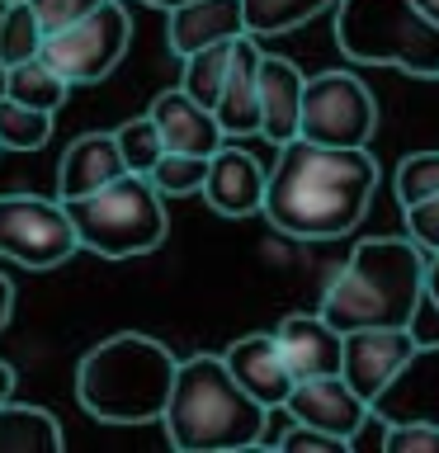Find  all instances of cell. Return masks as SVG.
Instances as JSON below:
<instances>
[{"instance_id":"2","label":"cell","mask_w":439,"mask_h":453,"mask_svg":"<svg viewBox=\"0 0 439 453\" xmlns=\"http://www.w3.org/2000/svg\"><path fill=\"white\" fill-rule=\"evenodd\" d=\"M425 255L411 236H374L350 250L340 274L326 283L321 317L340 335L359 326H416L425 303Z\"/></svg>"},{"instance_id":"16","label":"cell","mask_w":439,"mask_h":453,"mask_svg":"<svg viewBox=\"0 0 439 453\" xmlns=\"http://www.w3.org/2000/svg\"><path fill=\"white\" fill-rule=\"evenodd\" d=\"M170 24H166V38H170V52L175 57H189L198 48H212V42H232L246 28V5L241 0H184V5L166 10Z\"/></svg>"},{"instance_id":"5","label":"cell","mask_w":439,"mask_h":453,"mask_svg":"<svg viewBox=\"0 0 439 453\" xmlns=\"http://www.w3.org/2000/svg\"><path fill=\"white\" fill-rule=\"evenodd\" d=\"M335 48L364 66H397L416 81H439V24L416 0H335Z\"/></svg>"},{"instance_id":"11","label":"cell","mask_w":439,"mask_h":453,"mask_svg":"<svg viewBox=\"0 0 439 453\" xmlns=\"http://www.w3.org/2000/svg\"><path fill=\"white\" fill-rule=\"evenodd\" d=\"M368 416H378L382 425H402V420L439 425V340H430V345L416 340L406 364L368 402Z\"/></svg>"},{"instance_id":"33","label":"cell","mask_w":439,"mask_h":453,"mask_svg":"<svg viewBox=\"0 0 439 453\" xmlns=\"http://www.w3.org/2000/svg\"><path fill=\"white\" fill-rule=\"evenodd\" d=\"M28 5L38 10L42 28H57V24H71V19H81V14H90L95 5H104V0H28Z\"/></svg>"},{"instance_id":"28","label":"cell","mask_w":439,"mask_h":453,"mask_svg":"<svg viewBox=\"0 0 439 453\" xmlns=\"http://www.w3.org/2000/svg\"><path fill=\"white\" fill-rule=\"evenodd\" d=\"M113 142H119V156H123V165L133 170V175H151V165L161 161V151H166L161 127L151 123V113L119 123L113 127Z\"/></svg>"},{"instance_id":"25","label":"cell","mask_w":439,"mask_h":453,"mask_svg":"<svg viewBox=\"0 0 439 453\" xmlns=\"http://www.w3.org/2000/svg\"><path fill=\"white\" fill-rule=\"evenodd\" d=\"M236 42V38H232ZM232 42H212V48H198L189 57H180L184 62V76H180V90L198 99L204 109L218 104L222 95V76H227V57H232Z\"/></svg>"},{"instance_id":"15","label":"cell","mask_w":439,"mask_h":453,"mask_svg":"<svg viewBox=\"0 0 439 453\" xmlns=\"http://www.w3.org/2000/svg\"><path fill=\"white\" fill-rule=\"evenodd\" d=\"M222 364L232 368V378L265 411H279L283 396L293 392V373H289V364H283V349H279L274 331H250V335L232 340L227 354H222Z\"/></svg>"},{"instance_id":"8","label":"cell","mask_w":439,"mask_h":453,"mask_svg":"<svg viewBox=\"0 0 439 453\" xmlns=\"http://www.w3.org/2000/svg\"><path fill=\"white\" fill-rule=\"evenodd\" d=\"M297 137L321 142V147H374L378 95L354 71H317V76H303Z\"/></svg>"},{"instance_id":"23","label":"cell","mask_w":439,"mask_h":453,"mask_svg":"<svg viewBox=\"0 0 439 453\" xmlns=\"http://www.w3.org/2000/svg\"><path fill=\"white\" fill-rule=\"evenodd\" d=\"M246 5V28L255 38H279L317 19L321 10H331L335 0H241Z\"/></svg>"},{"instance_id":"14","label":"cell","mask_w":439,"mask_h":453,"mask_svg":"<svg viewBox=\"0 0 439 453\" xmlns=\"http://www.w3.org/2000/svg\"><path fill=\"white\" fill-rule=\"evenodd\" d=\"M198 198L218 212V218H250L260 212L265 203V165L255 151H241V147H222L208 156V175H204V189Z\"/></svg>"},{"instance_id":"3","label":"cell","mask_w":439,"mask_h":453,"mask_svg":"<svg viewBox=\"0 0 439 453\" xmlns=\"http://www.w3.org/2000/svg\"><path fill=\"white\" fill-rule=\"evenodd\" d=\"M161 425L180 453H232L265 444L269 411L232 378L222 354H194L175 368Z\"/></svg>"},{"instance_id":"26","label":"cell","mask_w":439,"mask_h":453,"mask_svg":"<svg viewBox=\"0 0 439 453\" xmlns=\"http://www.w3.org/2000/svg\"><path fill=\"white\" fill-rule=\"evenodd\" d=\"M52 137V113L0 95V151H38Z\"/></svg>"},{"instance_id":"19","label":"cell","mask_w":439,"mask_h":453,"mask_svg":"<svg viewBox=\"0 0 439 453\" xmlns=\"http://www.w3.org/2000/svg\"><path fill=\"white\" fill-rule=\"evenodd\" d=\"M123 156L113 133H81L71 147L62 151V165H57V198L71 203V198H85L95 189H104L109 180L123 175Z\"/></svg>"},{"instance_id":"27","label":"cell","mask_w":439,"mask_h":453,"mask_svg":"<svg viewBox=\"0 0 439 453\" xmlns=\"http://www.w3.org/2000/svg\"><path fill=\"white\" fill-rule=\"evenodd\" d=\"M208 175V156H184V151H161V161L151 165V184L161 198H194L204 189Z\"/></svg>"},{"instance_id":"18","label":"cell","mask_w":439,"mask_h":453,"mask_svg":"<svg viewBox=\"0 0 439 453\" xmlns=\"http://www.w3.org/2000/svg\"><path fill=\"white\" fill-rule=\"evenodd\" d=\"M151 123L161 127V142L166 151H184V156H212L222 147V127L212 119V109H204L198 99H189L175 85V90H161L151 99Z\"/></svg>"},{"instance_id":"32","label":"cell","mask_w":439,"mask_h":453,"mask_svg":"<svg viewBox=\"0 0 439 453\" xmlns=\"http://www.w3.org/2000/svg\"><path fill=\"white\" fill-rule=\"evenodd\" d=\"M279 449H283V453H345L350 439L326 434V430H312V425H297V420H293V430L279 434Z\"/></svg>"},{"instance_id":"21","label":"cell","mask_w":439,"mask_h":453,"mask_svg":"<svg viewBox=\"0 0 439 453\" xmlns=\"http://www.w3.org/2000/svg\"><path fill=\"white\" fill-rule=\"evenodd\" d=\"M62 449V425L52 411L24 406V402H0V453H57Z\"/></svg>"},{"instance_id":"38","label":"cell","mask_w":439,"mask_h":453,"mask_svg":"<svg viewBox=\"0 0 439 453\" xmlns=\"http://www.w3.org/2000/svg\"><path fill=\"white\" fill-rule=\"evenodd\" d=\"M142 5H151V10H175V5H184V0H142Z\"/></svg>"},{"instance_id":"10","label":"cell","mask_w":439,"mask_h":453,"mask_svg":"<svg viewBox=\"0 0 439 453\" xmlns=\"http://www.w3.org/2000/svg\"><path fill=\"white\" fill-rule=\"evenodd\" d=\"M411 349H416L411 326H359V331H345L340 335V378L364 402H374L388 388V378L406 364Z\"/></svg>"},{"instance_id":"30","label":"cell","mask_w":439,"mask_h":453,"mask_svg":"<svg viewBox=\"0 0 439 453\" xmlns=\"http://www.w3.org/2000/svg\"><path fill=\"white\" fill-rule=\"evenodd\" d=\"M382 449L388 453H439V425H420V420L388 425Z\"/></svg>"},{"instance_id":"1","label":"cell","mask_w":439,"mask_h":453,"mask_svg":"<svg viewBox=\"0 0 439 453\" xmlns=\"http://www.w3.org/2000/svg\"><path fill=\"white\" fill-rule=\"evenodd\" d=\"M378 194V161L368 147H321L307 137H289L274 147V165L265 170L269 226L297 241H335L364 222Z\"/></svg>"},{"instance_id":"22","label":"cell","mask_w":439,"mask_h":453,"mask_svg":"<svg viewBox=\"0 0 439 453\" xmlns=\"http://www.w3.org/2000/svg\"><path fill=\"white\" fill-rule=\"evenodd\" d=\"M0 76H5V90H0V95L19 99V104H28V109H42V113H57V109L66 104V95H71V85L57 76L42 57L14 62V66L0 71Z\"/></svg>"},{"instance_id":"20","label":"cell","mask_w":439,"mask_h":453,"mask_svg":"<svg viewBox=\"0 0 439 453\" xmlns=\"http://www.w3.org/2000/svg\"><path fill=\"white\" fill-rule=\"evenodd\" d=\"M260 133L274 142L297 137V109H303V71L289 57L265 52L260 57Z\"/></svg>"},{"instance_id":"17","label":"cell","mask_w":439,"mask_h":453,"mask_svg":"<svg viewBox=\"0 0 439 453\" xmlns=\"http://www.w3.org/2000/svg\"><path fill=\"white\" fill-rule=\"evenodd\" d=\"M274 340L283 349V364H289L293 382L340 373V331L321 311H293V317H283Z\"/></svg>"},{"instance_id":"35","label":"cell","mask_w":439,"mask_h":453,"mask_svg":"<svg viewBox=\"0 0 439 453\" xmlns=\"http://www.w3.org/2000/svg\"><path fill=\"white\" fill-rule=\"evenodd\" d=\"M10 311H14V283L0 274V331L10 326Z\"/></svg>"},{"instance_id":"34","label":"cell","mask_w":439,"mask_h":453,"mask_svg":"<svg viewBox=\"0 0 439 453\" xmlns=\"http://www.w3.org/2000/svg\"><path fill=\"white\" fill-rule=\"evenodd\" d=\"M425 297H430V303L439 307V250L430 255V260H425Z\"/></svg>"},{"instance_id":"9","label":"cell","mask_w":439,"mask_h":453,"mask_svg":"<svg viewBox=\"0 0 439 453\" xmlns=\"http://www.w3.org/2000/svg\"><path fill=\"white\" fill-rule=\"evenodd\" d=\"M76 226L62 198L0 194V260L19 269H57L76 255Z\"/></svg>"},{"instance_id":"7","label":"cell","mask_w":439,"mask_h":453,"mask_svg":"<svg viewBox=\"0 0 439 453\" xmlns=\"http://www.w3.org/2000/svg\"><path fill=\"white\" fill-rule=\"evenodd\" d=\"M127 42H133V19H127V10L119 0H104L90 14H81V19L48 28L38 57L66 85H99L123 62Z\"/></svg>"},{"instance_id":"37","label":"cell","mask_w":439,"mask_h":453,"mask_svg":"<svg viewBox=\"0 0 439 453\" xmlns=\"http://www.w3.org/2000/svg\"><path fill=\"white\" fill-rule=\"evenodd\" d=\"M416 10H420V14H430V19L439 24V0H416Z\"/></svg>"},{"instance_id":"24","label":"cell","mask_w":439,"mask_h":453,"mask_svg":"<svg viewBox=\"0 0 439 453\" xmlns=\"http://www.w3.org/2000/svg\"><path fill=\"white\" fill-rule=\"evenodd\" d=\"M42 19L38 10L28 5V0H10V5H0V71L14 66V62H28V57H38L42 48Z\"/></svg>"},{"instance_id":"13","label":"cell","mask_w":439,"mask_h":453,"mask_svg":"<svg viewBox=\"0 0 439 453\" xmlns=\"http://www.w3.org/2000/svg\"><path fill=\"white\" fill-rule=\"evenodd\" d=\"M260 57L265 42L255 34H241L232 42V57H227V76H222V95L212 104V119H218L222 137H255L260 133Z\"/></svg>"},{"instance_id":"4","label":"cell","mask_w":439,"mask_h":453,"mask_svg":"<svg viewBox=\"0 0 439 453\" xmlns=\"http://www.w3.org/2000/svg\"><path fill=\"white\" fill-rule=\"evenodd\" d=\"M180 359L166 340L119 331L85 349L76 364V402L99 425H151L166 416Z\"/></svg>"},{"instance_id":"31","label":"cell","mask_w":439,"mask_h":453,"mask_svg":"<svg viewBox=\"0 0 439 453\" xmlns=\"http://www.w3.org/2000/svg\"><path fill=\"white\" fill-rule=\"evenodd\" d=\"M402 218H406V236L416 241L425 255H435V250H439V194H435V198H420V203H411V208H402Z\"/></svg>"},{"instance_id":"12","label":"cell","mask_w":439,"mask_h":453,"mask_svg":"<svg viewBox=\"0 0 439 453\" xmlns=\"http://www.w3.org/2000/svg\"><path fill=\"white\" fill-rule=\"evenodd\" d=\"M283 416H293L297 425H312V430H326V434H340L354 444V434L364 430L368 420V402L350 388L340 373H326V378H297L293 392L283 396Z\"/></svg>"},{"instance_id":"6","label":"cell","mask_w":439,"mask_h":453,"mask_svg":"<svg viewBox=\"0 0 439 453\" xmlns=\"http://www.w3.org/2000/svg\"><path fill=\"white\" fill-rule=\"evenodd\" d=\"M66 218L76 226V246L104 260H137L151 255L170 232L166 218V198L156 194V184L147 175L123 170L119 180H109L104 189L71 198Z\"/></svg>"},{"instance_id":"36","label":"cell","mask_w":439,"mask_h":453,"mask_svg":"<svg viewBox=\"0 0 439 453\" xmlns=\"http://www.w3.org/2000/svg\"><path fill=\"white\" fill-rule=\"evenodd\" d=\"M10 396H14V368L0 359V402H10Z\"/></svg>"},{"instance_id":"39","label":"cell","mask_w":439,"mask_h":453,"mask_svg":"<svg viewBox=\"0 0 439 453\" xmlns=\"http://www.w3.org/2000/svg\"><path fill=\"white\" fill-rule=\"evenodd\" d=\"M0 5H10V0H0Z\"/></svg>"},{"instance_id":"29","label":"cell","mask_w":439,"mask_h":453,"mask_svg":"<svg viewBox=\"0 0 439 453\" xmlns=\"http://www.w3.org/2000/svg\"><path fill=\"white\" fill-rule=\"evenodd\" d=\"M392 189H397V203L411 208L420 198H435L439 194V151H411L392 175Z\"/></svg>"}]
</instances>
